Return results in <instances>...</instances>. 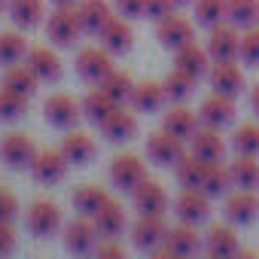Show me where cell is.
Returning <instances> with one entry per match:
<instances>
[{
  "mask_svg": "<svg viewBox=\"0 0 259 259\" xmlns=\"http://www.w3.org/2000/svg\"><path fill=\"white\" fill-rule=\"evenodd\" d=\"M46 34L52 40V46H73L85 31H82V19H79V10L76 7H55L49 16H46Z\"/></svg>",
  "mask_w": 259,
  "mask_h": 259,
  "instance_id": "cell-1",
  "label": "cell"
},
{
  "mask_svg": "<svg viewBox=\"0 0 259 259\" xmlns=\"http://www.w3.org/2000/svg\"><path fill=\"white\" fill-rule=\"evenodd\" d=\"M204 250V235H198V226L195 223H177L168 229L165 235V244L159 250H153L150 256H195Z\"/></svg>",
  "mask_w": 259,
  "mask_h": 259,
  "instance_id": "cell-2",
  "label": "cell"
},
{
  "mask_svg": "<svg viewBox=\"0 0 259 259\" xmlns=\"http://www.w3.org/2000/svg\"><path fill=\"white\" fill-rule=\"evenodd\" d=\"M207 52L213 61H238V49H241V28L232 25L229 19L217 22L213 28H207Z\"/></svg>",
  "mask_w": 259,
  "mask_h": 259,
  "instance_id": "cell-3",
  "label": "cell"
},
{
  "mask_svg": "<svg viewBox=\"0 0 259 259\" xmlns=\"http://www.w3.org/2000/svg\"><path fill=\"white\" fill-rule=\"evenodd\" d=\"M147 180V162L135 153H119L110 162V183L122 192H135Z\"/></svg>",
  "mask_w": 259,
  "mask_h": 259,
  "instance_id": "cell-4",
  "label": "cell"
},
{
  "mask_svg": "<svg viewBox=\"0 0 259 259\" xmlns=\"http://www.w3.org/2000/svg\"><path fill=\"white\" fill-rule=\"evenodd\" d=\"M43 113L49 119V125L61 128V132H70V128L82 119V104L73 98V95H64V92H55L46 98L43 104Z\"/></svg>",
  "mask_w": 259,
  "mask_h": 259,
  "instance_id": "cell-5",
  "label": "cell"
},
{
  "mask_svg": "<svg viewBox=\"0 0 259 259\" xmlns=\"http://www.w3.org/2000/svg\"><path fill=\"white\" fill-rule=\"evenodd\" d=\"M183 144H186V141L168 135L165 128H162V132H153V135L147 138V159H150L153 165H159V168H174V165L183 159V153H186Z\"/></svg>",
  "mask_w": 259,
  "mask_h": 259,
  "instance_id": "cell-6",
  "label": "cell"
},
{
  "mask_svg": "<svg viewBox=\"0 0 259 259\" xmlns=\"http://www.w3.org/2000/svg\"><path fill=\"white\" fill-rule=\"evenodd\" d=\"M156 40H159L165 49L177 52V49H183L186 43L195 40V22H189L186 16L171 13V16H165L162 22H156Z\"/></svg>",
  "mask_w": 259,
  "mask_h": 259,
  "instance_id": "cell-7",
  "label": "cell"
},
{
  "mask_svg": "<svg viewBox=\"0 0 259 259\" xmlns=\"http://www.w3.org/2000/svg\"><path fill=\"white\" fill-rule=\"evenodd\" d=\"M168 226L165 217H153V213H138V220L132 223V244L144 253H153L165 244Z\"/></svg>",
  "mask_w": 259,
  "mask_h": 259,
  "instance_id": "cell-8",
  "label": "cell"
},
{
  "mask_svg": "<svg viewBox=\"0 0 259 259\" xmlns=\"http://www.w3.org/2000/svg\"><path fill=\"white\" fill-rule=\"evenodd\" d=\"M34 156H37V147L22 132H13V135H7L4 141H0V162H4L7 168L25 171V168H31Z\"/></svg>",
  "mask_w": 259,
  "mask_h": 259,
  "instance_id": "cell-9",
  "label": "cell"
},
{
  "mask_svg": "<svg viewBox=\"0 0 259 259\" xmlns=\"http://www.w3.org/2000/svg\"><path fill=\"white\" fill-rule=\"evenodd\" d=\"M110 70H113V52H107L104 46H85L76 52V73L85 82L98 85Z\"/></svg>",
  "mask_w": 259,
  "mask_h": 259,
  "instance_id": "cell-10",
  "label": "cell"
},
{
  "mask_svg": "<svg viewBox=\"0 0 259 259\" xmlns=\"http://www.w3.org/2000/svg\"><path fill=\"white\" fill-rule=\"evenodd\" d=\"M67 159H64V153L61 150H37V156H34V162H31V177L37 180V183H43V186H55L58 180H64V174H67Z\"/></svg>",
  "mask_w": 259,
  "mask_h": 259,
  "instance_id": "cell-11",
  "label": "cell"
},
{
  "mask_svg": "<svg viewBox=\"0 0 259 259\" xmlns=\"http://www.w3.org/2000/svg\"><path fill=\"white\" fill-rule=\"evenodd\" d=\"M259 217V195L256 189H232L226 195V220L232 226H253Z\"/></svg>",
  "mask_w": 259,
  "mask_h": 259,
  "instance_id": "cell-12",
  "label": "cell"
},
{
  "mask_svg": "<svg viewBox=\"0 0 259 259\" xmlns=\"http://www.w3.org/2000/svg\"><path fill=\"white\" fill-rule=\"evenodd\" d=\"M98 244H101V232H98L92 217H79V220L64 226V247L70 253H79V256L82 253H95Z\"/></svg>",
  "mask_w": 259,
  "mask_h": 259,
  "instance_id": "cell-13",
  "label": "cell"
},
{
  "mask_svg": "<svg viewBox=\"0 0 259 259\" xmlns=\"http://www.w3.org/2000/svg\"><path fill=\"white\" fill-rule=\"evenodd\" d=\"M98 128H101V135L110 144H128V141H135V135H138V116L128 110L125 104H119Z\"/></svg>",
  "mask_w": 259,
  "mask_h": 259,
  "instance_id": "cell-14",
  "label": "cell"
},
{
  "mask_svg": "<svg viewBox=\"0 0 259 259\" xmlns=\"http://www.w3.org/2000/svg\"><path fill=\"white\" fill-rule=\"evenodd\" d=\"M207 82H210L213 92L238 98L244 92V70H241L238 61H213L210 70H207Z\"/></svg>",
  "mask_w": 259,
  "mask_h": 259,
  "instance_id": "cell-15",
  "label": "cell"
},
{
  "mask_svg": "<svg viewBox=\"0 0 259 259\" xmlns=\"http://www.w3.org/2000/svg\"><path fill=\"white\" fill-rule=\"evenodd\" d=\"M235 116H238L235 98L220 95V92H210V95L201 101V107H198V119H201V125L226 128V125H232V122H235Z\"/></svg>",
  "mask_w": 259,
  "mask_h": 259,
  "instance_id": "cell-16",
  "label": "cell"
},
{
  "mask_svg": "<svg viewBox=\"0 0 259 259\" xmlns=\"http://www.w3.org/2000/svg\"><path fill=\"white\" fill-rule=\"evenodd\" d=\"M132 201H135V210L138 213H153V217H165L168 213V189L159 183V180H144L135 192H132Z\"/></svg>",
  "mask_w": 259,
  "mask_h": 259,
  "instance_id": "cell-17",
  "label": "cell"
},
{
  "mask_svg": "<svg viewBox=\"0 0 259 259\" xmlns=\"http://www.w3.org/2000/svg\"><path fill=\"white\" fill-rule=\"evenodd\" d=\"M210 201L213 198L204 189H180V195L174 201V213H177V220L198 226V223H204L210 217Z\"/></svg>",
  "mask_w": 259,
  "mask_h": 259,
  "instance_id": "cell-18",
  "label": "cell"
},
{
  "mask_svg": "<svg viewBox=\"0 0 259 259\" xmlns=\"http://www.w3.org/2000/svg\"><path fill=\"white\" fill-rule=\"evenodd\" d=\"M189 153H195L204 162H223L226 156V138H223V128L213 125H201L198 132L189 138Z\"/></svg>",
  "mask_w": 259,
  "mask_h": 259,
  "instance_id": "cell-19",
  "label": "cell"
},
{
  "mask_svg": "<svg viewBox=\"0 0 259 259\" xmlns=\"http://www.w3.org/2000/svg\"><path fill=\"white\" fill-rule=\"evenodd\" d=\"M162 128L168 135L180 138V141H189L198 128H201V119H198V110H189L183 104H171L162 116Z\"/></svg>",
  "mask_w": 259,
  "mask_h": 259,
  "instance_id": "cell-20",
  "label": "cell"
},
{
  "mask_svg": "<svg viewBox=\"0 0 259 259\" xmlns=\"http://www.w3.org/2000/svg\"><path fill=\"white\" fill-rule=\"evenodd\" d=\"M98 37H101V46L107 52H113V55H125L135 46V28H132V22H128L125 16H113Z\"/></svg>",
  "mask_w": 259,
  "mask_h": 259,
  "instance_id": "cell-21",
  "label": "cell"
},
{
  "mask_svg": "<svg viewBox=\"0 0 259 259\" xmlns=\"http://www.w3.org/2000/svg\"><path fill=\"white\" fill-rule=\"evenodd\" d=\"M28 229L37 238H52L61 229V207L55 201H34L28 210Z\"/></svg>",
  "mask_w": 259,
  "mask_h": 259,
  "instance_id": "cell-22",
  "label": "cell"
},
{
  "mask_svg": "<svg viewBox=\"0 0 259 259\" xmlns=\"http://www.w3.org/2000/svg\"><path fill=\"white\" fill-rule=\"evenodd\" d=\"M25 64L37 73L40 82H58L61 79V70H64L61 67V58H58V52L52 46H31Z\"/></svg>",
  "mask_w": 259,
  "mask_h": 259,
  "instance_id": "cell-23",
  "label": "cell"
},
{
  "mask_svg": "<svg viewBox=\"0 0 259 259\" xmlns=\"http://www.w3.org/2000/svg\"><path fill=\"white\" fill-rule=\"evenodd\" d=\"M204 253L207 256H217V259H229V256H238L241 253V244H238V235H235L232 223L210 226V232L204 235Z\"/></svg>",
  "mask_w": 259,
  "mask_h": 259,
  "instance_id": "cell-24",
  "label": "cell"
},
{
  "mask_svg": "<svg viewBox=\"0 0 259 259\" xmlns=\"http://www.w3.org/2000/svg\"><path fill=\"white\" fill-rule=\"evenodd\" d=\"M210 64H213V58H210L207 46H198L195 40H192V43H186L183 49H177V52H174V67L186 70V73H189V76H195V79L207 76Z\"/></svg>",
  "mask_w": 259,
  "mask_h": 259,
  "instance_id": "cell-25",
  "label": "cell"
},
{
  "mask_svg": "<svg viewBox=\"0 0 259 259\" xmlns=\"http://www.w3.org/2000/svg\"><path fill=\"white\" fill-rule=\"evenodd\" d=\"M132 110L135 113H159L165 104H168V95H165V85L156 82V79H144L135 85L132 92Z\"/></svg>",
  "mask_w": 259,
  "mask_h": 259,
  "instance_id": "cell-26",
  "label": "cell"
},
{
  "mask_svg": "<svg viewBox=\"0 0 259 259\" xmlns=\"http://www.w3.org/2000/svg\"><path fill=\"white\" fill-rule=\"evenodd\" d=\"M61 153H64V159L70 162V165H89L95 156H98V144H95V138H89V135H82V132H70L61 138V147H58Z\"/></svg>",
  "mask_w": 259,
  "mask_h": 259,
  "instance_id": "cell-27",
  "label": "cell"
},
{
  "mask_svg": "<svg viewBox=\"0 0 259 259\" xmlns=\"http://www.w3.org/2000/svg\"><path fill=\"white\" fill-rule=\"evenodd\" d=\"M76 10H79V19H82V31L85 34H95V37L113 19V7L107 4V0H79Z\"/></svg>",
  "mask_w": 259,
  "mask_h": 259,
  "instance_id": "cell-28",
  "label": "cell"
},
{
  "mask_svg": "<svg viewBox=\"0 0 259 259\" xmlns=\"http://www.w3.org/2000/svg\"><path fill=\"white\" fill-rule=\"evenodd\" d=\"M229 174H232L235 189H256L259 186V156L235 153V159L229 162Z\"/></svg>",
  "mask_w": 259,
  "mask_h": 259,
  "instance_id": "cell-29",
  "label": "cell"
},
{
  "mask_svg": "<svg viewBox=\"0 0 259 259\" xmlns=\"http://www.w3.org/2000/svg\"><path fill=\"white\" fill-rule=\"evenodd\" d=\"M10 19L22 31L37 28L46 19V4L43 0H10Z\"/></svg>",
  "mask_w": 259,
  "mask_h": 259,
  "instance_id": "cell-30",
  "label": "cell"
},
{
  "mask_svg": "<svg viewBox=\"0 0 259 259\" xmlns=\"http://www.w3.org/2000/svg\"><path fill=\"white\" fill-rule=\"evenodd\" d=\"M37 73L25 64V61H19V64H10L7 70H4V79H0V85L4 89H10V92H19V95H25V98H31L34 92H37Z\"/></svg>",
  "mask_w": 259,
  "mask_h": 259,
  "instance_id": "cell-31",
  "label": "cell"
},
{
  "mask_svg": "<svg viewBox=\"0 0 259 259\" xmlns=\"http://www.w3.org/2000/svg\"><path fill=\"white\" fill-rule=\"evenodd\" d=\"M207 165L204 159H198L195 153H183V159L174 165V174H177V183L183 189H201V180L207 174Z\"/></svg>",
  "mask_w": 259,
  "mask_h": 259,
  "instance_id": "cell-32",
  "label": "cell"
},
{
  "mask_svg": "<svg viewBox=\"0 0 259 259\" xmlns=\"http://www.w3.org/2000/svg\"><path fill=\"white\" fill-rule=\"evenodd\" d=\"M92 220H95L101 238H119V235L125 232V207H122L119 201H113V198H110Z\"/></svg>",
  "mask_w": 259,
  "mask_h": 259,
  "instance_id": "cell-33",
  "label": "cell"
},
{
  "mask_svg": "<svg viewBox=\"0 0 259 259\" xmlns=\"http://www.w3.org/2000/svg\"><path fill=\"white\" fill-rule=\"evenodd\" d=\"M107 201H110L107 189H104V186H95V183H82V186L73 192V210H76L79 217H95Z\"/></svg>",
  "mask_w": 259,
  "mask_h": 259,
  "instance_id": "cell-34",
  "label": "cell"
},
{
  "mask_svg": "<svg viewBox=\"0 0 259 259\" xmlns=\"http://www.w3.org/2000/svg\"><path fill=\"white\" fill-rule=\"evenodd\" d=\"M135 85H138V82H135L132 76H128L125 70H116V67H113V70H110V73L98 82V89H104V92H107L116 104H128V101H132Z\"/></svg>",
  "mask_w": 259,
  "mask_h": 259,
  "instance_id": "cell-35",
  "label": "cell"
},
{
  "mask_svg": "<svg viewBox=\"0 0 259 259\" xmlns=\"http://www.w3.org/2000/svg\"><path fill=\"white\" fill-rule=\"evenodd\" d=\"M116 107H119V104H116L104 89H95V92H89V95L82 98V116H85L89 122H95V125H101Z\"/></svg>",
  "mask_w": 259,
  "mask_h": 259,
  "instance_id": "cell-36",
  "label": "cell"
},
{
  "mask_svg": "<svg viewBox=\"0 0 259 259\" xmlns=\"http://www.w3.org/2000/svg\"><path fill=\"white\" fill-rule=\"evenodd\" d=\"M201 189L210 195V198H223V195H229L235 186H232V174H229V165H223V162H210L207 165V174H204V180H201Z\"/></svg>",
  "mask_w": 259,
  "mask_h": 259,
  "instance_id": "cell-37",
  "label": "cell"
},
{
  "mask_svg": "<svg viewBox=\"0 0 259 259\" xmlns=\"http://www.w3.org/2000/svg\"><path fill=\"white\" fill-rule=\"evenodd\" d=\"M195 76H189L186 70H180V67H174L165 79H162V85H165V95H168V101L171 104H183L192 92H195Z\"/></svg>",
  "mask_w": 259,
  "mask_h": 259,
  "instance_id": "cell-38",
  "label": "cell"
},
{
  "mask_svg": "<svg viewBox=\"0 0 259 259\" xmlns=\"http://www.w3.org/2000/svg\"><path fill=\"white\" fill-rule=\"evenodd\" d=\"M28 40H25V34H19V31H4L0 34V64H19V61H25L28 58Z\"/></svg>",
  "mask_w": 259,
  "mask_h": 259,
  "instance_id": "cell-39",
  "label": "cell"
},
{
  "mask_svg": "<svg viewBox=\"0 0 259 259\" xmlns=\"http://www.w3.org/2000/svg\"><path fill=\"white\" fill-rule=\"evenodd\" d=\"M232 150L241 156H259V122H241L232 132Z\"/></svg>",
  "mask_w": 259,
  "mask_h": 259,
  "instance_id": "cell-40",
  "label": "cell"
},
{
  "mask_svg": "<svg viewBox=\"0 0 259 259\" xmlns=\"http://www.w3.org/2000/svg\"><path fill=\"white\" fill-rule=\"evenodd\" d=\"M226 19L238 28L259 25V0H229L226 4Z\"/></svg>",
  "mask_w": 259,
  "mask_h": 259,
  "instance_id": "cell-41",
  "label": "cell"
},
{
  "mask_svg": "<svg viewBox=\"0 0 259 259\" xmlns=\"http://www.w3.org/2000/svg\"><path fill=\"white\" fill-rule=\"evenodd\" d=\"M226 4H229V0H192L195 25L213 28L217 22H223V19H226Z\"/></svg>",
  "mask_w": 259,
  "mask_h": 259,
  "instance_id": "cell-42",
  "label": "cell"
},
{
  "mask_svg": "<svg viewBox=\"0 0 259 259\" xmlns=\"http://www.w3.org/2000/svg\"><path fill=\"white\" fill-rule=\"evenodd\" d=\"M28 101L31 98H25L19 92H10V89L0 85V122H16V119H22L28 113Z\"/></svg>",
  "mask_w": 259,
  "mask_h": 259,
  "instance_id": "cell-43",
  "label": "cell"
},
{
  "mask_svg": "<svg viewBox=\"0 0 259 259\" xmlns=\"http://www.w3.org/2000/svg\"><path fill=\"white\" fill-rule=\"evenodd\" d=\"M238 61L247 67H259V25L241 28V49H238Z\"/></svg>",
  "mask_w": 259,
  "mask_h": 259,
  "instance_id": "cell-44",
  "label": "cell"
},
{
  "mask_svg": "<svg viewBox=\"0 0 259 259\" xmlns=\"http://www.w3.org/2000/svg\"><path fill=\"white\" fill-rule=\"evenodd\" d=\"M177 7L174 0H147L144 4V19H153V22H162L165 16H171Z\"/></svg>",
  "mask_w": 259,
  "mask_h": 259,
  "instance_id": "cell-45",
  "label": "cell"
},
{
  "mask_svg": "<svg viewBox=\"0 0 259 259\" xmlns=\"http://www.w3.org/2000/svg\"><path fill=\"white\" fill-rule=\"evenodd\" d=\"M95 253H98L101 259H122V256H125V247H122L116 238H101V244L95 247Z\"/></svg>",
  "mask_w": 259,
  "mask_h": 259,
  "instance_id": "cell-46",
  "label": "cell"
},
{
  "mask_svg": "<svg viewBox=\"0 0 259 259\" xmlns=\"http://www.w3.org/2000/svg\"><path fill=\"white\" fill-rule=\"evenodd\" d=\"M16 210H19V201L13 192L0 189V223H13L16 220Z\"/></svg>",
  "mask_w": 259,
  "mask_h": 259,
  "instance_id": "cell-47",
  "label": "cell"
},
{
  "mask_svg": "<svg viewBox=\"0 0 259 259\" xmlns=\"http://www.w3.org/2000/svg\"><path fill=\"white\" fill-rule=\"evenodd\" d=\"M16 250V229L13 223H0V256H10Z\"/></svg>",
  "mask_w": 259,
  "mask_h": 259,
  "instance_id": "cell-48",
  "label": "cell"
},
{
  "mask_svg": "<svg viewBox=\"0 0 259 259\" xmlns=\"http://www.w3.org/2000/svg\"><path fill=\"white\" fill-rule=\"evenodd\" d=\"M144 4L147 0H116V13L125 19H138V16H144Z\"/></svg>",
  "mask_w": 259,
  "mask_h": 259,
  "instance_id": "cell-49",
  "label": "cell"
},
{
  "mask_svg": "<svg viewBox=\"0 0 259 259\" xmlns=\"http://www.w3.org/2000/svg\"><path fill=\"white\" fill-rule=\"evenodd\" d=\"M250 107H253V113L259 116V82L250 89Z\"/></svg>",
  "mask_w": 259,
  "mask_h": 259,
  "instance_id": "cell-50",
  "label": "cell"
},
{
  "mask_svg": "<svg viewBox=\"0 0 259 259\" xmlns=\"http://www.w3.org/2000/svg\"><path fill=\"white\" fill-rule=\"evenodd\" d=\"M52 4H55V7H76L79 0H52Z\"/></svg>",
  "mask_w": 259,
  "mask_h": 259,
  "instance_id": "cell-51",
  "label": "cell"
},
{
  "mask_svg": "<svg viewBox=\"0 0 259 259\" xmlns=\"http://www.w3.org/2000/svg\"><path fill=\"white\" fill-rule=\"evenodd\" d=\"M4 10H10V0H0V13H4Z\"/></svg>",
  "mask_w": 259,
  "mask_h": 259,
  "instance_id": "cell-52",
  "label": "cell"
},
{
  "mask_svg": "<svg viewBox=\"0 0 259 259\" xmlns=\"http://www.w3.org/2000/svg\"><path fill=\"white\" fill-rule=\"evenodd\" d=\"M186 4H192V0H174V7H186Z\"/></svg>",
  "mask_w": 259,
  "mask_h": 259,
  "instance_id": "cell-53",
  "label": "cell"
}]
</instances>
